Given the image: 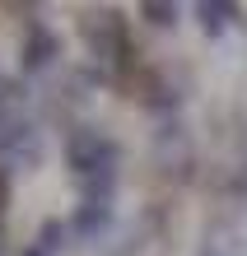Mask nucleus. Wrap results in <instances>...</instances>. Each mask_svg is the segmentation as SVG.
Returning a JSON list of instances; mask_svg holds the SVG:
<instances>
[{"mask_svg":"<svg viewBox=\"0 0 247 256\" xmlns=\"http://www.w3.org/2000/svg\"><path fill=\"white\" fill-rule=\"evenodd\" d=\"M66 158H70V168L80 172V182L84 177H117L121 149L107 140L103 130H94V126H75L66 135Z\"/></svg>","mask_w":247,"mask_h":256,"instance_id":"nucleus-1","label":"nucleus"},{"mask_svg":"<svg viewBox=\"0 0 247 256\" xmlns=\"http://www.w3.org/2000/svg\"><path fill=\"white\" fill-rule=\"evenodd\" d=\"M56 52H61V42L52 28H42V24H28V38H24V47H19V66L33 74V70H47L56 61Z\"/></svg>","mask_w":247,"mask_h":256,"instance_id":"nucleus-2","label":"nucleus"},{"mask_svg":"<svg viewBox=\"0 0 247 256\" xmlns=\"http://www.w3.org/2000/svg\"><path fill=\"white\" fill-rule=\"evenodd\" d=\"M107 219H112V205H98V200H80V210H75V219H70V228L80 233V238H94L107 228Z\"/></svg>","mask_w":247,"mask_h":256,"instance_id":"nucleus-3","label":"nucleus"},{"mask_svg":"<svg viewBox=\"0 0 247 256\" xmlns=\"http://www.w3.org/2000/svg\"><path fill=\"white\" fill-rule=\"evenodd\" d=\"M61 238H66V228H61L56 219H47V224H42V228H38V238H33V242H28V247H33V252H42V256H52V252L61 247Z\"/></svg>","mask_w":247,"mask_h":256,"instance_id":"nucleus-4","label":"nucleus"},{"mask_svg":"<svg viewBox=\"0 0 247 256\" xmlns=\"http://www.w3.org/2000/svg\"><path fill=\"white\" fill-rule=\"evenodd\" d=\"M200 28L205 33H224V14H233V5H200Z\"/></svg>","mask_w":247,"mask_h":256,"instance_id":"nucleus-5","label":"nucleus"},{"mask_svg":"<svg viewBox=\"0 0 247 256\" xmlns=\"http://www.w3.org/2000/svg\"><path fill=\"white\" fill-rule=\"evenodd\" d=\"M140 14H149V24H159V28L177 24V10H168V5H140Z\"/></svg>","mask_w":247,"mask_h":256,"instance_id":"nucleus-6","label":"nucleus"},{"mask_svg":"<svg viewBox=\"0 0 247 256\" xmlns=\"http://www.w3.org/2000/svg\"><path fill=\"white\" fill-rule=\"evenodd\" d=\"M5 205H10V182H5V172H0V219H5Z\"/></svg>","mask_w":247,"mask_h":256,"instance_id":"nucleus-7","label":"nucleus"},{"mask_svg":"<svg viewBox=\"0 0 247 256\" xmlns=\"http://www.w3.org/2000/svg\"><path fill=\"white\" fill-rule=\"evenodd\" d=\"M200 256H228V252H219V247H205V252H200Z\"/></svg>","mask_w":247,"mask_h":256,"instance_id":"nucleus-8","label":"nucleus"}]
</instances>
